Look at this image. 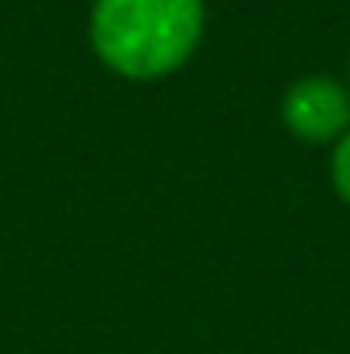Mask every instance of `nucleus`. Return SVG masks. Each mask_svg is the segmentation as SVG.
<instances>
[{"mask_svg": "<svg viewBox=\"0 0 350 354\" xmlns=\"http://www.w3.org/2000/svg\"><path fill=\"white\" fill-rule=\"evenodd\" d=\"M330 177H334V189L338 198L350 206V132L334 145V157H330Z\"/></svg>", "mask_w": 350, "mask_h": 354, "instance_id": "obj_3", "label": "nucleus"}, {"mask_svg": "<svg viewBox=\"0 0 350 354\" xmlns=\"http://www.w3.org/2000/svg\"><path fill=\"white\" fill-rule=\"evenodd\" d=\"M206 0H95L91 46L124 79H161L190 62Z\"/></svg>", "mask_w": 350, "mask_h": 354, "instance_id": "obj_1", "label": "nucleus"}, {"mask_svg": "<svg viewBox=\"0 0 350 354\" xmlns=\"http://www.w3.org/2000/svg\"><path fill=\"white\" fill-rule=\"evenodd\" d=\"M280 120L293 136L309 145L342 140L350 132V91L330 75H305L280 99Z\"/></svg>", "mask_w": 350, "mask_h": 354, "instance_id": "obj_2", "label": "nucleus"}]
</instances>
